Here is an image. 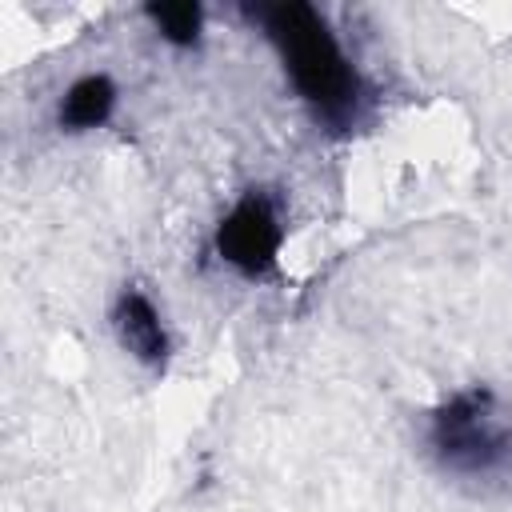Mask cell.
Returning <instances> with one entry per match:
<instances>
[{
    "label": "cell",
    "mask_w": 512,
    "mask_h": 512,
    "mask_svg": "<svg viewBox=\"0 0 512 512\" xmlns=\"http://www.w3.org/2000/svg\"><path fill=\"white\" fill-rule=\"evenodd\" d=\"M240 12L272 48L288 88L308 108L312 124L332 136H352L368 116V84L332 20L308 0L244 4Z\"/></svg>",
    "instance_id": "1"
},
{
    "label": "cell",
    "mask_w": 512,
    "mask_h": 512,
    "mask_svg": "<svg viewBox=\"0 0 512 512\" xmlns=\"http://www.w3.org/2000/svg\"><path fill=\"white\" fill-rule=\"evenodd\" d=\"M416 440L424 460L452 484H512V400L492 384H464L420 412Z\"/></svg>",
    "instance_id": "2"
},
{
    "label": "cell",
    "mask_w": 512,
    "mask_h": 512,
    "mask_svg": "<svg viewBox=\"0 0 512 512\" xmlns=\"http://www.w3.org/2000/svg\"><path fill=\"white\" fill-rule=\"evenodd\" d=\"M288 244L284 204L268 188H244L212 224L208 248L212 260L244 284L272 280L280 272V256Z\"/></svg>",
    "instance_id": "3"
},
{
    "label": "cell",
    "mask_w": 512,
    "mask_h": 512,
    "mask_svg": "<svg viewBox=\"0 0 512 512\" xmlns=\"http://www.w3.org/2000/svg\"><path fill=\"white\" fill-rule=\"evenodd\" d=\"M108 332L116 340V348L144 372L160 376L176 352L172 340V324L164 316V304L136 280L120 284L108 300Z\"/></svg>",
    "instance_id": "4"
},
{
    "label": "cell",
    "mask_w": 512,
    "mask_h": 512,
    "mask_svg": "<svg viewBox=\"0 0 512 512\" xmlns=\"http://www.w3.org/2000/svg\"><path fill=\"white\" fill-rule=\"evenodd\" d=\"M120 100H124V92L112 72H104V68L80 72L56 92L52 124L60 136H96L116 120Z\"/></svg>",
    "instance_id": "5"
},
{
    "label": "cell",
    "mask_w": 512,
    "mask_h": 512,
    "mask_svg": "<svg viewBox=\"0 0 512 512\" xmlns=\"http://www.w3.org/2000/svg\"><path fill=\"white\" fill-rule=\"evenodd\" d=\"M148 32L172 52H200L208 36L204 4H144L140 8Z\"/></svg>",
    "instance_id": "6"
}]
</instances>
